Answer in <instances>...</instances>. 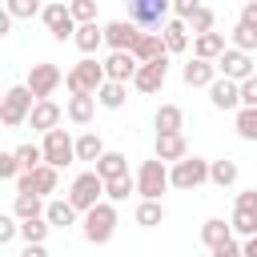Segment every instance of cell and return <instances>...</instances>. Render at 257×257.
<instances>
[{
	"label": "cell",
	"mask_w": 257,
	"mask_h": 257,
	"mask_svg": "<svg viewBox=\"0 0 257 257\" xmlns=\"http://www.w3.org/2000/svg\"><path fill=\"white\" fill-rule=\"evenodd\" d=\"M104 80H108V76H104V60H92V56H84L80 64H72L68 76H64V84H68L72 96H80V92H84V96H96Z\"/></svg>",
	"instance_id": "1"
},
{
	"label": "cell",
	"mask_w": 257,
	"mask_h": 257,
	"mask_svg": "<svg viewBox=\"0 0 257 257\" xmlns=\"http://www.w3.org/2000/svg\"><path fill=\"white\" fill-rule=\"evenodd\" d=\"M32 108H36V96H32V88H28V84H12V88L4 92L0 120H4L8 128H20V124L32 116Z\"/></svg>",
	"instance_id": "2"
},
{
	"label": "cell",
	"mask_w": 257,
	"mask_h": 257,
	"mask_svg": "<svg viewBox=\"0 0 257 257\" xmlns=\"http://www.w3.org/2000/svg\"><path fill=\"white\" fill-rule=\"evenodd\" d=\"M169 185H173L169 181V165L161 157H153V161H145L137 169V193H141V201H161V193Z\"/></svg>",
	"instance_id": "3"
},
{
	"label": "cell",
	"mask_w": 257,
	"mask_h": 257,
	"mask_svg": "<svg viewBox=\"0 0 257 257\" xmlns=\"http://www.w3.org/2000/svg\"><path fill=\"white\" fill-rule=\"evenodd\" d=\"M112 233H116V209H112V201H100L96 209L84 213V241L104 245V241H112Z\"/></svg>",
	"instance_id": "4"
},
{
	"label": "cell",
	"mask_w": 257,
	"mask_h": 257,
	"mask_svg": "<svg viewBox=\"0 0 257 257\" xmlns=\"http://www.w3.org/2000/svg\"><path fill=\"white\" fill-rule=\"evenodd\" d=\"M100 197H104V177L92 169V173H80L76 181H72V189H68V201L76 205V213H88V209H96L100 205Z\"/></svg>",
	"instance_id": "5"
},
{
	"label": "cell",
	"mask_w": 257,
	"mask_h": 257,
	"mask_svg": "<svg viewBox=\"0 0 257 257\" xmlns=\"http://www.w3.org/2000/svg\"><path fill=\"white\" fill-rule=\"evenodd\" d=\"M209 165L213 161H205V157H185V161H177L173 169H169V181H173V189H201L205 181H209Z\"/></svg>",
	"instance_id": "6"
},
{
	"label": "cell",
	"mask_w": 257,
	"mask_h": 257,
	"mask_svg": "<svg viewBox=\"0 0 257 257\" xmlns=\"http://www.w3.org/2000/svg\"><path fill=\"white\" fill-rule=\"evenodd\" d=\"M124 4H128V20L141 28H165L173 12V0H124Z\"/></svg>",
	"instance_id": "7"
},
{
	"label": "cell",
	"mask_w": 257,
	"mask_h": 257,
	"mask_svg": "<svg viewBox=\"0 0 257 257\" xmlns=\"http://www.w3.org/2000/svg\"><path fill=\"white\" fill-rule=\"evenodd\" d=\"M40 20H44V28L52 32V40H72L76 36V16H72V8L64 4V0H56V4H44V12H40Z\"/></svg>",
	"instance_id": "8"
},
{
	"label": "cell",
	"mask_w": 257,
	"mask_h": 257,
	"mask_svg": "<svg viewBox=\"0 0 257 257\" xmlns=\"http://www.w3.org/2000/svg\"><path fill=\"white\" fill-rule=\"evenodd\" d=\"M44 165H52V169H64V165H72L76 161V141L64 133V128H52V133H44Z\"/></svg>",
	"instance_id": "9"
},
{
	"label": "cell",
	"mask_w": 257,
	"mask_h": 257,
	"mask_svg": "<svg viewBox=\"0 0 257 257\" xmlns=\"http://www.w3.org/2000/svg\"><path fill=\"white\" fill-rule=\"evenodd\" d=\"M24 84L32 88V96H36V100H48V96L64 84V72H60L56 64H48V60H44V64H32V68H28V80H24Z\"/></svg>",
	"instance_id": "10"
},
{
	"label": "cell",
	"mask_w": 257,
	"mask_h": 257,
	"mask_svg": "<svg viewBox=\"0 0 257 257\" xmlns=\"http://www.w3.org/2000/svg\"><path fill=\"white\" fill-rule=\"evenodd\" d=\"M56 181H60V169L40 165V169H32V173H20L16 193H36V197H48V193H56Z\"/></svg>",
	"instance_id": "11"
},
{
	"label": "cell",
	"mask_w": 257,
	"mask_h": 257,
	"mask_svg": "<svg viewBox=\"0 0 257 257\" xmlns=\"http://www.w3.org/2000/svg\"><path fill=\"white\" fill-rule=\"evenodd\" d=\"M137 40H141V24H133V20H112V24H104V44H108L112 52H133Z\"/></svg>",
	"instance_id": "12"
},
{
	"label": "cell",
	"mask_w": 257,
	"mask_h": 257,
	"mask_svg": "<svg viewBox=\"0 0 257 257\" xmlns=\"http://www.w3.org/2000/svg\"><path fill=\"white\" fill-rule=\"evenodd\" d=\"M217 72L241 84V80H249V76H253V60H249V52H241V48H225V52H221V60H217Z\"/></svg>",
	"instance_id": "13"
},
{
	"label": "cell",
	"mask_w": 257,
	"mask_h": 257,
	"mask_svg": "<svg viewBox=\"0 0 257 257\" xmlns=\"http://www.w3.org/2000/svg\"><path fill=\"white\" fill-rule=\"evenodd\" d=\"M165 76H169V56H161L153 64H141L137 76H133V88L137 92H161L165 88Z\"/></svg>",
	"instance_id": "14"
},
{
	"label": "cell",
	"mask_w": 257,
	"mask_h": 257,
	"mask_svg": "<svg viewBox=\"0 0 257 257\" xmlns=\"http://www.w3.org/2000/svg\"><path fill=\"white\" fill-rule=\"evenodd\" d=\"M209 100H213V108L233 112V108H241V84L229 80V76H217V80L209 84Z\"/></svg>",
	"instance_id": "15"
},
{
	"label": "cell",
	"mask_w": 257,
	"mask_h": 257,
	"mask_svg": "<svg viewBox=\"0 0 257 257\" xmlns=\"http://www.w3.org/2000/svg\"><path fill=\"white\" fill-rule=\"evenodd\" d=\"M137 68H141V60H137L133 52H108V56H104V76H108V80L128 84V80L137 76Z\"/></svg>",
	"instance_id": "16"
},
{
	"label": "cell",
	"mask_w": 257,
	"mask_h": 257,
	"mask_svg": "<svg viewBox=\"0 0 257 257\" xmlns=\"http://www.w3.org/2000/svg\"><path fill=\"white\" fill-rule=\"evenodd\" d=\"M181 80H185L189 88H209V84L217 80V60H201V56H193V60L181 68Z\"/></svg>",
	"instance_id": "17"
},
{
	"label": "cell",
	"mask_w": 257,
	"mask_h": 257,
	"mask_svg": "<svg viewBox=\"0 0 257 257\" xmlns=\"http://www.w3.org/2000/svg\"><path fill=\"white\" fill-rule=\"evenodd\" d=\"M133 56H137L141 64H153V60L169 56V48H165V36H161V32H141V40H137Z\"/></svg>",
	"instance_id": "18"
},
{
	"label": "cell",
	"mask_w": 257,
	"mask_h": 257,
	"mask_svg": "<svg viewBox=\"0 0 257 257\" xmlns=\"http://www.w3.org/2000/svg\"><path fill=\"white\" fill-rule=\"evenodd\" d=\"M157 157H161L165 165H177V161H185V157H189V145H185V137H181V133H161V137H157Z\"/></svg>",
	"instance_id": "19"
},
{
	"label": "cell",
	"mask_w": 257,
	"mask_h": 257,
	"mask_svg": "<svg viewBox=\"0 0 257 257\" xmlns=\"http://www.w3.org/2000/svg\"><path fill=\"white\" fill-rule=\"evenodd\" d=\"M28 124H32V128H40V133L60 128V104H52V100H36V108H32Z\"/></svg>",
	"instance_id": "20"
},
{
	"label": "cell",
	"mask_w": 257,
	"mask_h": 257,
	"mask_svg": "<svg viewBox=\"0 0 257 257\" xmlns=\"http://www.w3.org/2000/svg\"><path fill=\"white\" fill-rule=\"evenodd\" d=\"M92 112H96V96H68V104H64V116L72 120V124H88L92 120Z\"/></svg>",
	"instance_id": "21"
},
{
	"label": "cell",
	"mask_w": 257,
	"mask_h": 257,
	"mask_svg": "<svg viewBox=\"0 0 257 257\" xmlns=\"http://www.w3.org/2000/svg\"><path fill=\"white\" fill-rule=\"evenodd\" d=\"M44 217H48L52 229H68V225H76V205H72L68 197H64V201H48Z\"/></svg>",
	"instance_id": "22"
},
{
	"label": "cell",
	"mask_w": 257,
	"mask_h": 257,
	"mask_svg": "<svg viewBox=\"0 0 257 257\" xmlns=\"http://www.w3.org/2000/svg\"><path fill=\"white\" fill-rule=\"evenodd\" d=\"M161 36H165V48L169 52H185L189 48V24L177 16V20H169L165 28H161Z\"/></svg>",
	"instance_id": "23"
},
{
	"label": "cell",
	"mask_w": 257,
	"mask_h": 257,
	"mask_svg": "<svg viewBox=\"0 0 257 257\" xmlns=\"http://www.w3.org/2000/svg\"><path fill=\"white\" fill-rule=\"evenodd\" d=\"M72 44H76L84 56H92V52L104 44V28H96V20H92V24H80V28H76V36H72Z\"/></svg>",
	"instance_id": "24"
},
{
	"label": "cell",
	"mask_w": 257,
	"mask_h": 257,
	"mask_svg": "<svg viewBox=\"0 0 257 257\" xmlns=\"http://www.w3.org/2000/svg\"><path fill=\"white\" fill-rule=\"evenodd\" d=\"M221 52H225V36L221 32H205V36L193 40V56H201V60H221Z\"/></svg>",
	"instance_id": "25"
},
{
	"label": "cell",
	"mask_w": 257,
	"mask_h": 257,
	"mask_svg": "<svg viewBox=\"0 0 257 257\" xmlns=\"http://www.w3.org/2000/svg\"><path fill=\"white\" fill-rule=\"evenodd\" d=\"M44 197H36V193H16V201H12V213L20 217V221H32V217H44Z\"/></svg>",
	"instance_id": "26"
},
{
	"label": "cell",
	"mask_w": 257,
	"mask_h": 257,
	"mask_svg": "<svg viewBox=\"0 0 257 257\" xmlns=\"http://www.w3.org/2000/svg\"><path fill=\"white\" fill-rule=\"evenodd\" d=\"M201 241H205L209 249H217V245H225V241H233V225H225L221 217H209V221L201 225Z\"/></svg>",
	"instance_id": "27"
},
{
	"label": "cell",
	"mask_w": 257,
	"mask_h": 257,
	"mask_svg": "<svg viewBox=\"0 0 257 257\" xmlns=\"http://www.w3.org/2000/svg\"><path fill=\"white\" fill-rule=\"evenodd\" d=\"M124 100H128V84H120V80H104L100 92H96V104L100 108H120Z\"/></svg>",
	"instance_id": "28"
},
{
	"label": "cell",
	"mask_w": 257,
	"mask_h": 257,
	"mask_svg": "<svg viewBox=\"0 0 257 257\" xmlns=\"http://www.w3.org/2000/svg\"><path fill=\"white\" fill-rule=\"evenodd\" d=\"M153 124H157V137H161V133H181L185 112H181L177 104H161V108H157V116H153Z\"/></svg>",
	"instance_id": "29"
},
{
	"label": "cell",
	"mask_w": 257,
	"mask_h": 257,
	"mask_svg": "<svg viewBox=\"0 0 257 257\" xmlns=\"http://www.w3.org/2000/svg\"><path fill=\"white\" fill-rule=\"evenodd\" d=\"M96 173H100L104 181H116V177H128V157H124V153H104V157L96 161Z\"/></svg>",
	"instance_id": "30"
},
{
	"label": "cell",
	"mask_w": 257,
	"mask_h": 257,
	"mask_svg": "<svg viewBox=\"0 0 257 257\" xmlns=\"http://www.w3.org/2000/svg\"><path fill=\"white\" fill-rule=\"evenodd\" d=\"M100 157H104V141L96 133L76 137V161H100Z\"/></svg>",
	"instance_id": "31"
},
{
	"label": "cell",
	"mask_w": 257,
	"mask_h": 257,
	"mask_svg": "<svg viewBox=\"0 0 257 257\" xmlns=\"http://www.w3.org/2000/svg\"><path fill=\"white\" fill-rule=\"evenodd\" d=\"M48 217H32V221H20V237H24V245H44V237H48Z\"/></svg>",
	"instance_id": "32"
},
{
	"label": "cell",
	"mask_w": 257,
	"mask_h": 257,
	"mask_svg": "<svg viewBox=\"0 0 257 257\" xmlns=\"http://www.w3.org/2000/svg\"><path fill=\"white\" fill-rule=\"evenodd\" d=\"M209 181H213L217 189H229V185L237 181V161H213V165H209Z\"/></svg>",
	"instance_id": "33"
},
{
	"label": "cell",
	"mask_w": 257,
	"mask_h": 257,
	"mask_svg": "<svg viewBox=\"0 0 257 257\" xmlns=\"http://www.w3.org/2000/svg\"><path fill=\"white\" fill-rule=\"evenodd\" d=\"M161 221H165V205H161V201H141V205H137V225L153 229V225H161Z\"/></svg>",
	"instance_id": "34"
},
{
	"label": "cell",
	"mask_w": 257,
	"mask_h": 257,
	"mask_svg": "<svg viewBox=\"0 0 257 257\" xmlns=\"http://www.w3.org/2000/svg\"><path fill=\"white\" fill-rule=\"evenodd\" d=\"M128 193H137V177H116V181H104V197H108V201H128Z\"/></svg>",
	"instance_id": "35"
},
{
	"label": "cell",
	"mask_w": 257,
	"mask_h": 257,
	"mask_svg": "<svg viewBox=\"0 0 257 257\" xmlns=\"http://www.w3.org/2000/svg\"><path fill=\"white\" fill-rule=\"evenodd\" d=\"M4 12H8L12 20H32V16L44 12V8H40V0H4Z\"/></svg>",
	"instance_id": "36"
},
{
	"label": "cell",
	"mask_w": 257,
	"mask_h": 257,
	"mask_svg": "<svg viewBox=\"0 0 257 257\" xmlns=\"http://www.w3.org/2000/svg\"><path fill=\"white\" fill-rule=\"evenodd\" d=\"M16 157H20V169H24V173H32V169H40V165H44V149H40V145H32V141H28V145H20V149H16Z\"/></svg>",
	"instance_id": "37"
},
{
	"label": "cell",
	"mask_w": 257,
	"mask_h": 257,
	"mask_svg": "<svg viewBox=\"0 0 257 257\" xmlns=\"http://www.w3.org/2000/svg\"><path fill=\"white\" fill-rule=\"evenodd\" d=\"M237 137L257 141V108H237Z\"/></svg>",
	"instance_id": "38"
},
{
	"label": "cell",
	"mask_w": 257,
	"mask_h": 257,
	"mask_svg": "<svg viewBox=\"0 0 257 257\" xmlns=\"http://www.w3.org/2000/svg\"><path fill=\"white\" fill-rule=\"evenodd\" d=\"M233 233H241V237H257V213H241V209H233Z\"/></svg>",
	"instance_id": "39"
},
{
	"label": "cell",
	"mask_w": 257,
	"mask_h": 257,
	"mask_svg": "<svg viewBox=\"0 0 257 257\" xmlns=\"http://www.w3.org/2000/svg\"><path fill=\"white\" fill-rule=\"evenodd\" d=\"M189 24V32L193 36H205V32H213V24H217V16H213V8H201L193 20H185Z\"/></svg>",
	"instance_id": "40"
},
{
	"label": "cell",
	"mask_w": 257,
	"mask_h": 257,
	"mask_svg": "<svg viewBox=\"0 0 257 257\" xmlns=\"http://www.w3.org/2000/svg\"><path fill=\"white\" fill-rule=\"evenodd\" d=\"M20 157H16V149L12 153H0V181H20Z\"/></svg>",
	"instance_id": "41"
},
{
	"label": "cell",
	"mask_w": 257,
	"mask_h": 257,
	"mask_svg": "<svg viewBox=\"0 0 257 257\" xmlns=\"http://www.w3.org/2000/svg\"><path fill=\"white\" fill-rule=\"evenodd\" d=\"M16 237H20V217L16 213H4L0 217V245H12Z\"/></svg>",
	"instance_id": "42"
},
{
	"label": "cell",
	"mask_w": 257,
	"mask_h": 257,
	"mask_svg": "<svg viewBox=\"0 0 257 257\" xmlns=\"http://www.w3.org/2000/svg\"><path fill=\"white\" fill-rule=\"evenodd\" d=\"M233 48L253 52V48H257V32H253V28H245V24H237V28H233Z\"/></svg>",
	"instance_id": "43"
},
{
	"label": "cell",
	"mask_w": 257,
	"mask_h": 257,
	"mask_svg": "<svg viewBox=\"0 0 257 257\" xmlns=\"http://www.w3.org/2000/svg\"><path fill=\"white\" fill-rule=\"evenodd\" d=\"M68 8H72V16H76V24H92V20H96V0H72Z\"/></svg>",
	"instance_id": "44"
},
{
	"label": "cell",
	"mask_w": 257,
	"mask_h": 257,
	"mask_svg": "<svg viewBox=\"0 0 257 257\" xmlns=\"http://www.w3.org/2000/svg\"><path fill=\"white\" fill-rule=\"evenodd\" d=\"M241 108H257V72L241 80Z\"/></svg>",
	"instance_id": "45"
},
{
	"label": "cell",
	"mask_w": 257,
	"mask_h": 257,
	"mask_svg": "<svg viewBox=\"0 0 257 257\" xmlns=\"http://www.w3.org/2000/svg\"><path fill=\"white\" fill-rule=\"evenodd\" d=\"M201 8H205L201 0H173V12H177L181 20H193V16L201 12Z\"/></svg>",
	"instance_id": "46"
},
{
	"label": "cell",
	"mask_w": 257,
	"mask_h": 257,
	"mask_svg": "<svg viewBox=\"0 0 257 257\" xmlns=\"http://www.w3.org/2000/svg\"><path fill=\"white\" fill-rule=\"evenodd\" d=\"M237 209H241V213H257V189L237 193Z\"/></svg>",
	"instance_id": "47"
},
{
	"label": "cell",
	"mask_w": 257,
	"mask_h": 257,
	"mask_svg": "<svg viewBox=\"0 0 257 257\" xmlns=\"http://www.w3.org/2000/svg\"><path fill=\"white\" fill-rule=\"evenodd\" d=\"M237 24H245V28H253V32H257V0H249V4L241 8V16H237Z\"/></svg>",
	"instance_id": "48"
},
{
	"label": "cell",
	"mask_w": 257,
	"mask_h": 257,
	"mask_svg": "<svg viewBox=\"0 0 257 257\" xmlns=\"http://www.w3.org/2000/svg\"><path fill=\"white\" fill-rule=\"evenodd\" d=\"M213 257H245V253H241V245H237V241H225V245H217V249H213Z\"/></svg>",
	"instance_id": "49"
},
{
	"label": "cell",
	"mask_w": 257,
	"mask_h": 257,
	"mask_svg": "<svg viewBox=\"0 0 257 257\" xmlns=\"http://www.w3.org/2000/svg\"><path fill=\"white\" fill-rule=\"evenodd\" d=\"M20 257H48V249H44V245H24Z\"/></svg>",
	"instance_id": "50"
},
{
	"label": "cell",
	"mask_w": 257,
	"mask_h": 257,
	"mask_svg": "<svg viewBox=\"0 0 257 257\" xmlns=\"http://www.w3.org/2000/svg\"><path fill=\"white\" fill-rule=\"evenodd\" d=\"M241 253H245V257H257V237H245V245H241Z\"/></svg>",
	"instance_id": "51"
},
{
	"label": "cell",
	"mask_w": 257,
	"mask_h": 257,
	"mask_svg": "<svg viewBox=\"0 0 257 257\" xmlns=\"http://www.w3.org/2000/svg\"><path fill=\"white\" fill-rule=\"evenodd\" d=\"M8 28H12V16H8V12H0V36H8Z\"/></svg>",
	"instance_id": "52"
},
{
	"label": "cell",
	"mask_w": 257,
	"mask_h": 257,
	"mask_svg": "<svg viewBox=\"0 0 257 257\" xmlns=\"http://www.w3.org/2000/svg\"><path fill=\"white\" fill-rule=\"evenodd\" d=\"M64 4H72V0H64Z\"/></svg>",
	"instance_id": "53"
}]
</instances>
